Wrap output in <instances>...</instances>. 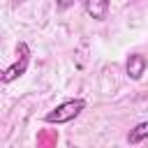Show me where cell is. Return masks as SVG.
Returning a JSON list of instances; mask_svg holds the SVG:
<instances>
[{"instance_id":"obj_7","label":"cell","mask_w":148,"mask_h":148,"mask_svg":"<svg viewBox=\"0 0 148 148\" xmlns=\"http://www.w3.org/2000/svg\"><path fill=\"white\" fill-rule=\"evenodd\" d=\"M21 2H25V0H12V5H14V7H18Z\"/></svg>"},{"instance_id":"obj_4","label":"cell","mask_w":148,"mask_h":148,"mask_svg":"<svg viewBox=\"0 0 148 148\" xmlns=\"http://www.w3.org/2000/svg\"><path fill=\"white\" fill-rule=\"evenodd\" d=\"M83 7H86V14L95 21H104L109 16V7H111V0H83Z\"/></svg>"},{"instance_id":"obj_6","label":"cell","mask_w":148,"mask_h":148,"mask_svg":"<svg viewBox=\"0 0 148 148\" xmlns=\"http://www.w3.org/2000/svg\"><path fill=\"white\" fill-rule=\"evenodd\" d=\"M74 5V0H56V7L60 9V12H65V9H69Z\"/></svg>"},{"instance_id":"obj_3","label":"cell","mask_w":148,"mask_h":148,"mask_svg":"<svg viewBox=\"0 0 148 148\" xmlns=\"http://www.w3.org/2000/svg\"><path fill=\"white\" fill-rule=\"evenodd\" d=\"M146 69H148V58H146V56H141V53H132V56H127L125 72H127V76H130L132 81H139V79L146 74Z\"/></svg>"},{"instance_id":"obj_1","label":"cell","mask_w":148,"mask_h":148,"mask_svg":"<svg viewBox=\"0 0 148 148\" xmlns=\"http://www.w3.org/2000/svg\"><path fill=\"white\" fill-rule=\"evenodd\" d=\"M83 109H86V99H83V97L65 99V102H60L56 109H51V111L44 116V123H49V125H65V123H72L74 118L81 116Z\"/></svg>"},{"instance_id":"obj_5","label":"cell","mask_w":148,"mask_h":148,"mask_svg":"<svg viewBox=\"0 0 148 148\" xmlns=\"http://www.w3.org/2000/svg\"><path fill=\"white\" fill-rule=\"evenodd\" d=\"M146 139H148V120L136 123V125L127 132V143H130V146H136V143H141V141H146Z\"/></svg>"},{"instance_id":"obj_2","label":"cell","mask_w":148,"mask_h":148,"mask_svg":"<svg viewBox=\"0 0 148 148\" xmlns=\"http://www.w3.org/2000/svg\"><path fill=\"white\" fill-rule=\"evenodd\" d=\"M28 65H30V46L25 42H18L16 44V60L9 67L0 69V83H12V81L21 79L28 72Z\"/></svg>"}]
</instances>
